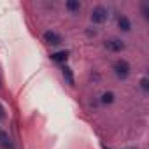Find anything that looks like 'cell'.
<instances>
[{
    "mask_svg": "<svg viewBox=\"0 0 149 149\" xmlns=\"http://www.w3.org/2000/svg\"><path fill=\"white\" fill-rule=\"evenodd\" d=\"M112 68H114V74H116L119 79H126V77L130 76V65H128L126 60H118V61H114Z\"/></svg>",
    "mask_w": 149,
    "mask_h": 149,
    "instance_id": "6da1fadb",
    "label": "cell"
},
{
    "mask_svg": "<svg viewBox=\"0 0 149 149\" xmlns=\"http://www.w3.org/2000/svg\"><path fill=\"white\" fill-rule=\"evenodd\" d=\"M107 18H109V11H107L104 6H97V7H93V11H91V21H93V23H97V25L105 23Z\"/></svg>",
    "mask_w": 149,
    "mask_h": 149,
    "instance_id": "7a4b0ae2",
    "label": "cell"
},
{
    "mask_svg": "<svg viewBox=\"0 0 149 149\" xmlns=\"http://www.w3.org/2000/svg\"><path fill=\"white\" fill-rule=\"evenodd\" d=\"M105 47L112 53H119V51L125 49V42L119 40V39H109V40H105Z\"/></svg>",
    "mask_w": 149,
    "mask_h": 149,
    "instance_id": "3957f363",
    "label": "cell"
},
{
    "mask_svg": "<svg viewBox=\"0 0 149 149\" xmlns=\"http://www.w3.org/2000/svg\"><path fill=\"white\" fill-rule=\"evenodd\" d=\"M44 40H46L49 46H60V44H61V37H60L56 32H51V30L44 32Z\"/></svg>",
    "mask_w": 149,
    "mask_h": 149,
    "instance_id": "277c9868",
    "label": "cell"
},
{
    "mask_svg": "<svg viewBox=\"0 0 149 149\" xmlns=\"http://www.w3.org/2000/svg\"><path fill=\"white\" fill-rule=\"evenodd\" d=\"M61 76H63V79H65V83H67L68 86H74V84H76V79H74V74H72V68H70V67H67V65L61 67Z\"/></svg>",
    "mask_w": 149,
    "mask_h": 149,
    "instance_id": "5b68a950",
    "label": "cell"
},
{
    "mask_svg": "<svg viewBox=\"0 0 149 149\" xmlns=\"http://www.w3.org/2000/svg\"><path fill=\"white\" fill-rule=\"evenodd\" d=\"M118 26H119L121 32H130V30H132V23H130V19H128L126 16H123V14L118 18Z\"/></svg>",
    "mask_w": 149,
    "mask_h": 149,
    "instance_id": "8992f818",
    "label": "cell"
},
{
    "mask_svg": "<svg viewBox=\"0 0 149 149\" xmlns=\"http://www.w3.org/2000/svg\"><path fill=\"white\" fill-rule=\"evenodd\" d=\"M67 58H68V51L65 49V51H58V53H53L51 54V60L53 61H56V63H63V61H67Z\"/></svg>",
    "mask_w": 149,
    "mask_h": 149,
    "instance_id": "52a82bcc",
    "label": "cell"
},
{
    "mask_svg": "<svg viewBox=\"0 0 149 149\" xmlns=\"http://www.w3.org/2000/svg\"><path fill=\"white\" fill-rule=\"evenodd\" d=\"M0 144H2L4 149H13V144H11V139L6 132H0Z\"/></svg>",
    "mask_w": 149,
    "mask_h": 149,
    "instance_id": "ba28073f",
    "label": "cell"
},
{
    "mask_svg": "<svg viewBox=\"0 0 149 149\" xmlns=\"http://www.w3.org/2000/svg\"><path fill=\"white\" fill-rule=\"evenodd\" d=\"M114 102V93L112 91H105L102 97H100V104H104V105H109V104H112Z\"/></svg>",
    "mask_w": 149,
    "mask_h": 149,
    "instance_id": "9c48e42d",
    "label": "cell"
},
{
    "mask_svg": "<svg viewBox=\"0 0 149 149\" xmlns=\"http://www.w3.org/2000/svg\"><path fill=\"white\" fill-rule=\"evenodd\" d=\"M65 7H67L70 13H77V11L81 9V4L77 2V0H68V2L65 4Z\"/></svg>",
    "mask_w": 149,
    "mask_h": 149,
    "instance_id": "30bf717a",
    "label": "cell"
},
{
    "mask_svg": "<svg viewBox=\"0 0 149 149\" xmlns=\"http://www.w3.org/2000/svg\"><path fill=\"white\" fill-rule=\"evenodd\" d=\"M140 86H142L144 91H147V88H149V81H147V77H144V79L140 81Z\"/></svg>",
    "mask_w": 149,
    "mask_h": 149,
    "instance_id": "8fae6325",
    "label": "cell"
},
{
    "mask_svg": "<svg viewBox=\"0 0 149 149\" xmlns=\"http://www.w3.org/2000/svg\"><path fill=\"white\" fill-rule=\"evenodd\" d=\"M142 14H144V18H147V14H149V7H147V4H142Z\"/></svg>",
    "mask_w": 149,
    "mask_h": 149,
    "instance_id": "7c38bea8",
    "label": "cell"
},
{
    "mask_svg": "<svg viewBox=\"0 0 149 149\" xmlns=\"http://www.w3.org/2000/svg\"><path fill=\"white\" fill-rule=\"evenodd\" d=\"M2 118H4V107L0 105V119H2Z\"/></svg>",
    "mask_w": 149,
    "mask_h": 149,
    "instance_id": "4fadbf2b",
    "label": "cell"
}]
</instances>
